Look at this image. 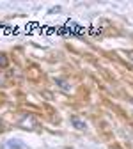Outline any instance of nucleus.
<instances>
[{
  "instance_id": "1",
  "label": "nucleus",
  "mask_w": 133,
  "mask_h": 149,
  "mask_svg": "<svg viewBox=\"0 0 133 149\" xmlns=\"http://www.w3.org/2000/svg\"><path fill=\"white\" fill-rule=\"evenodd\" d=\"M0 149H29V147L20 140H7L4 146H0Z\"/></svg>"
},
{
  "instance_id": "2",
  "label": "nucleus",
  "mask_w": 133,
  "mask_h": 149,
  "mask_svg": "<svg viewBox=\"0 0 133 149\" xmlns=\"http://www.w3.org/2000/svg\"><path fill=\"white\" fill-rule=\"evenodd\" d=\"M22 126H27V130H29V126H32V128H36L37 126V123H36V119L34 117H30V116H25L23 119H22V123H20Z\"/></svg>"
},
{
  "instance_id": "3",
  "label": "nucleus",
  "mask_w": 133,
  "mask_h": 149,
  "mask_svg": "<svg viewBox=\"0 0 133 149\" xmlns=\"http://www.w3.org/2000/svg\"><path fill=\"white\" fill-rule=\"evenodd\" d=\"M71 124H73L75 128H78V130H85V128H87V123L82 121V119H78V117H71Z\"/></svg>"
},
{
  "instance_id": "4",
  "label": "nucleus",
  "mask_w": 133,
  "mask_h": 149,
  "mask_svg": "<svg viewBox=\"0 0 133 149\" xmlns=\"http://www.w3.org/2000/svg\"><path fill=\"white\" fill-rule=\"evenodd\" d=\"M55 84L59 85V89H62V91H66V92H69V91H71L69 84H68L66 80H62V78H57V80H55Z\"/></svg>"
},
{
  "instance_id": "5",
  "label": "nucleus",
  "mask_w": 133,
  "mask_h": 149,
  "mask_svg": "<svg viewBox=\"0 0 133 149\" xmlns=\"http://www.w3.org/2000/svg\"><path fill=\"white\" fill-rule=\"evenodd\" d=\"M0 66H7V59H6V55H0Z\"/></svg>"
},
{
  "instance_id": "6",
  "label": "nucleus",
  "mask_w": 133,
  "mask_h": 149,
  "mask_svg": "<svg viewBox=\"0 0 133 149\" xmlns=\"http://www.w3.org/2000/svg\"><path fill=\"white\" fill-rule=\"evenodd\" d=\"M126 57H128V59H131V61H133V52H126Z\"/></svg>"
},
{
  "instance_id": "7",
  "label": "nucleus",
  "mask_w": 133,
  "mask_h": 149,
  "mask_svg": "<svg viewBox=\"0 0 133 149\" xmlns=\"http://www.w3.org/2000/svg\"><path fill=\"white\" fill-rule=\"evenodd\" d=\"M2 84H4V78H2V77H0V85H2Z\"/></svg>"
},
{
  "instance_id": "8",
  "label": "nucleus",
  "mask_w": 133,
  "mask_h": 149,
  "mask_svg": "<svg viewBox=\"0 0 133 149\" xmlns=\"http://www.w3.org/2000/svg\"><path fill=\"white\" fill-rule=\"evenodd\" d=\"M0 128H2V123H0Z\"/></svg>"
}]
</instances>
